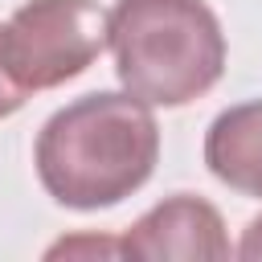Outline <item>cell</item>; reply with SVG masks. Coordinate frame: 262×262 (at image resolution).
Wrapping results in <instances>:
<instances>
[{
    "mask_svg": "<svg viewBox=\"0 0 262 262\" xmlns=\"http://www.w3.org/2000/svg\"><path fill=\"white\" fill-rule=\"evenodd\" d=\"M160 160V123L127 90H94L45 119L33 164L41 188L78 213L111 209L139 192Z\"/></svg>",
    "mask_w": 262,
    "mask_h": 262,
    "instance_id": "1",
    "label": "cell"
},
{
    "mask_svg": "<svg viewBox=\"0 0 262 262\" xmlns=\"http://www.w3.org/2000/svg\"><path fill=\"white\" fill-rule=\"evenodd\" d=\"M106 49L147 106H188L225 74V33L205 0H115Z\"/></svg>",
    "mask_w": 262,
    "mask_h": 262,
    "instance_id": "2",
    "label": "cell"
},
{
    "mask_svg": "<svg viewBox=\"0 0 262 262\" xmlns=\"http://www.w3.org/2000/svg\"><path fill=\"white\" fill-rule=\"evenodd\" d=\"M111 33V12L98 0H29L0 25V66L29 90H53L86 74Z\"/></svg>",
    "mask_w": 262,
    "mask_h": 262,
    "instance_id": "3",
    "label": "cell"
},
{
    "mask_svg": "<svg viewBox=\"0 0 262 262\" xmlns=\"http://www.w3.org/2000/svg\"><path fill=\"white\" fill-rule=\"evenodd\" d=\"M229 254L221 213L192 192L164 196L119 237V258L135 262H221Z\"/></svg>",
    "mask_w": 262,
    "mask_h": 262,
    "instance_id": "4",
    "label": "cell"
},
{
    "mask_svg": "<svg viewBox=\"0 0 262 262\" xmlns=\"http://www.w3.org/2000/svg\"><path fill=\"white\" fill-rule=\"evenodd\" d=\"M205 164L225 188L262 201V98L225 106L209 123Z\"/></svg>",
    "mask_w": 262,
    "mask_h": 262,
    "instance_id": "5",
    "label": "cell"
},
{
    "mask_svg": "<svg viewBox=\"0 0 262 262\" xmlns=\"http://www.w3.org/2000/svg\"><path fill=\"white\" fill-rule=\"evenodd\" d=\"M74 258V254H111V258H119V237H61L57 246H49L45 250V258Z\"/></svg>",
    "mask_w": 262,
    "mask_h": 262,
    "instance_id": "6",
    "label": "cell"
},
{
    "mask_svg": "<svg viewBox=\"0 0 262 262\" xmlns=\"http://www.w3.org/2000/svg\"><path fill=\"white\" fill-rule=\"evenodd\" d=\"M233 254H237L242 262H262V213L246 221V229H242V242L233 246Z\"/></svg>",
    "mask_w": 262,
    "mask_h": 262,
    "instance_id": "7",
    "label": "cell"
},
{
    "mask_svg": "<svg viewBox=\"0 0 262 262\" xmlns=\"http://www.w3.org/2000/svg\"><path fill=\"white\" fill-rule=\"evenodd\" d=\"M25 106V90L8 78V70L0 66V119H8V115H16Z\"/></svg>",
    "mask_w": 262,
    "mask_h": 262,
    "instance_id": "8",
    "label": "cell"
}]
</instances>
